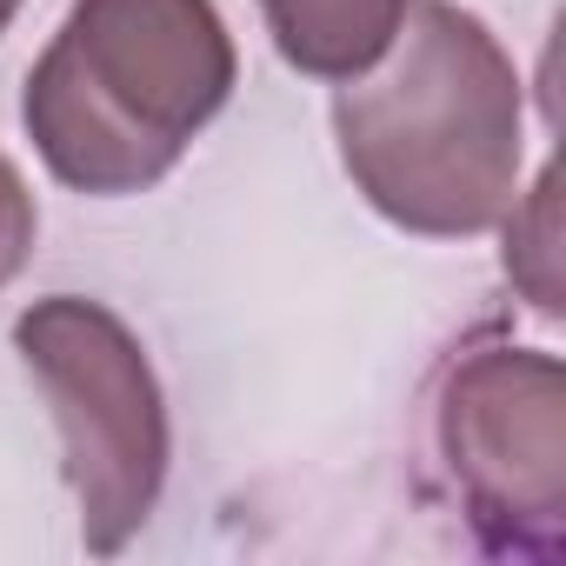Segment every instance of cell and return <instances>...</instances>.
<instances>
[{
	"label": "cell",
	"mask_w": 566,
	"mask_h": 566,
	"mask_svg": "<svg viewBox=\"0 0 566 566\" xmlns=\"http://www.w3.org/2000/svg\"><path fill=\"white\" fill-rule=\"evenodd\" d=\"M21 14V0H0V34H8V21Z\"/></svg>",
	"instance_id": "ba28073f"
},
{
	"label": "cell",
	"mask_w": 566,
	"mask_h": 566,
	"mask_svg": "<svg viewBox=\"0 0 566 566\" xmlns=\"http://www.w3.org/2000/svg\"><path fill=\"white\" fill-rule=\"evenodd\" d=\"M433 453L486 553H566V367L546 347H460L433 380Z\"/></svg>",
	"instance_id": "277c9868"
},
{
	"label": "cell",
	"mask_w": 566,
	"mask_h": 566,
	"mask_svg": "<svg viewBox=\"0 0 566 566\" xmlns=\"http://www.w3.org/2000/svg\"><path fill=\"white\" fill-rule=\"evenodd\" d=\"M260 14L294 74L340 87L394 48L407 0H260Z\"/></svg>",
	"instance_id": "5b68a950"
},
{
	"label": "cell",
	"mask_w": 566,
	"mask_h": 566,
	"mask_svg": "<svg viewBox=\"0 0 566 566\" xmlns=\"http://www.w3.org/2000/svg\"><path fill=\"white\" fill-rule=\"evenodd\" d=\"M14 354L54 407L87 553H120L154 520L174 467L167 394L140 334L87 294H48L14 321Z\"/></svg>",
	"instance_id": "3957f363"
},
{
	"label": "cell",
	"mask_w": 566,
	"mask_h": 566,
	"mask_svg": "<svg viewBox=\"0 0 566 566\" xmlns=\"http://www.w3.org/2000/svg\"><path fill=\"white\" fill-rule=\"evenodd\" d=\"M34 233H41V213H34V193L21 180V167L0 154V287L34 260Z\"/></svg>",
	"instance_id": "52a82bcc"
},
{
	"label": "cell",
	"mask_w": 566,
	"mask_h": 566,
	"mask_svg": "<svg viewBox=\"0 0 566 566\" xmlns=\"http://www.w3.org/2000/svg\"><path fill=\"white\" fill-rule=\"evenodd\" d=\"M553 167L539 174V187L526 193V213L506 207V273L526 287V301L539 314H559V273H553Z\"/></svg>",
	"instance_id": "8992f818"
},
{
	"label": "cell",
	"mask_w": 566,
	"mask_h": 566,
	"mask_svg": "<svg viewBox=\"0 0 566 566\" xmlns=\"http://www.w3.org/2000/svg\"><path fill=\"white\" fill-rule=\"evenodd\" d=\"M334 140L380 220L427 240H473L520 200V67L480 14L453 0H407L394 48L340 81Z\"/></svg>",
	"instance_id": "6da1fadb"
},
{
	"label": "cell",
	"mask_w": 566,
	"mask_h": 566,
	"mask_svg": "<svg viewBox=\"0 0 566 566\" xmlns=\"http://www.w3.org/2000/svg\"><path fill=\"white\" fill-rule=\"evenodd\" d=\"M240 54L213 0H74L28 74L21 120L74 193H147L233 101Z\"/></svg>",
	"instance_id": "7a4b0ae2"
}]
</instances>
